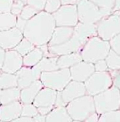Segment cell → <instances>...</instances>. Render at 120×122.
Returning <instances> with one entry per match:
<instances>
[{"label": "cell", "mask_w": 120, "mask_h": 122, "mask_svg": "<svg viewBox=\"0 0 120 122\" xmlns=\"http://www.w3.org/2000/svg\"><path fill=\"white\" fill-rule=\"evenodd\" d=\"M56 27L53 14L41 11L27 21L23 35L35 46L40 47L48 45Z\"/></svg>", "instance_id": "6da1fadb"}, {"label": "cell", "mask_w": 120, "mask_h": 122, "mask_svg": "<svg viewBox=\"0 0 120 122\" xmlns=\"http://www.w3.org/2000/svg\"><path fill=\"white\" fill-rule=\"evenodd\" d=\"M110 50L109 41L96 36L91 38L84 44L80 53L83 61L94 64L97 61L105 60Z\"/></svg>", "instance_id": "7a4b0ae2"}, {"label": "cell", "mask_w": 120, "mask_h": 122, "mask_svg": "<svg viewBox=\"0 0 120 122\" xmlns=\"http://www.w3.org/2000/svg\"><path fill=\"white\" fill-rule=\"evenodd\" d=\"M65 107L73 121L84 122L89 117L96 112L94 97L88 94L74 100Z\"/></svg>", "instance_id": "3957f363"}, {"label": "cell", "mask_w": 120, "mask_h": 122, "mask_svg": "<svg viewBox=\"0 0 120 122\" xmlns=\"http://www.w3.org/2000/svg\"><path fill=\"white\" fill-rule=\"evenodd\" d=\"M94 99L96 112L99 115L120 110V90L114 86L107 91L94 96Z\"/></svg>", "instance_id": "277c9868"}, {"label": "cell", "mask_w": 120, "mask_h": 122, "mask_svg": "<svg viewBox=\"0 0 120 122\" xmlns=\"http://www.w3.org/2000/svg\"><path fill=\"white\" fill-rule=\"evenodd\" d=\"M77 6L79 21L84 23L96 24L112 13L100 9L91 0H79Z\"/></svg>", "instance_id": "5b68a950"}, {"label": "cell", "mask_w": 120, "mask_h": 122, "mask_svg": "<svg viewBox=\"0 0 120 122\" xmlns=\"http://www.w3.org/2000/svg\"><path fill=\"white\" fill-rule=\"evenodd\" d=\"M40 81L44 87L61 92L72 81L70 69H58L55 71L42 72Z\"/></svg>", "instance_id": "8992f818"}, {"label": "cell", "mask_w": 120, "mask_h": 122, "mask_svg": "<svg viewBox=\"0 0 120 122\" xmlns=\"http://www.w3.org/2000/svg\"><path fill=\"white\" fill-rule=\"evenodd\" d=\"M98 36L102 39L110 41L120 33V11H113L103 18L97 25Z\"/></svg>", "instance_id": "52a82bcc"}, {"label": "cell", "mask_w": 120, "mask_h": 122, "mask_svg": "<svg viewBox=\"0 0 120 122\" xmlns=\"http://www.w3.org/2000/svg\"><path fill=\"white\" fill-rule=\"evenodd\" d=\"M88 95L93 97L113 86V80L109 72H95L84 83Z\"/></svg>", "instance_id": "ba28073f"}, {"label": "cell", "mask_w": 120, "mask_h": 122, "mask_svg": "<svg viewBox=\"0 0 120 122\" xmlns=\"http://www.w3.org/2000/svg\"><path fill=\"white\" fill-rule=\"evenodd\" d=\"M56 27H74L78 24L79 18L77 5H64L53 14Z\"/></svg>", "instance_id": "9c48e42d"}, {"label": "cell", "mask_w": 120, "mask_h": 122, "mask_svg": "<svg viewBox=\"0 0 120 122\" xmlns=\"http://www.w3.org/2000/svg\"><path fill=\"white\" fill-rule=\"evenodd\" d=\"M83 44L77 38L73 35L68 41L53 46H48V51L53 56H60L63 55L72 54L74 53H80L83 49Z\"/></svg>", "instance_id": "30bf717a"}, {"label": "cell", "mask_w": 120, "mask_h": 122, "mask_svg": "<svg viewBox=\"0 0 120 122\" xmlns=\"http://www.w3.org/2000/svg\"><path fill=\"white\" fill-rule=\"evenodd\" d=\"M24 38L23 33L17 27L0 32V46L6 51L13 50Z\"/></svg>", "instance_id": "8fae6325"}, {"label": "cell", "mask_w": 120, "mask_h": 122, "mask_svg": "<svg viewBox=\"0 0 120 122\" xmlns=\"http://www.w3.org/2000/svg\"><path fill=\"white\" fill-rule=\"evenodd\" d=\"M23 57L16 50L6 51L5 61L1 67L2 72L16 74L23 67Z\"/></svg>", "instance_id": "7c38bea8"}, {"label": "cell", "mask_w": 120, "mask_h": 122, "mask_svg": "<svg viewBox=\"0 0 120 122\" xmlns=\"http://www.w3.org/2000/svg\"><path fill=\"white\" fill-rule=\"evenodd\" d=\"M72 81L85 83L96 72L94 64L82 61L70 69Z\"/></svg>", "instance_id": "4fadbf2b"}, {"label": "cell", "mask_w": 120, "mask_h": 122, "mask_svg": "<svg viewBox=\"0 0 120 122\" xmlns=\"http://www.w3.org/2000/svg\"><path fill=\"white\" fill-rule=\"evenodd\" d=\"M60 93L63 100L66 105L74 100L81 98L87 94L84 83L72 80Z\"/></svg>", "instance_id": "5bb4252c"}, {"label": "cell", "mask_w": 120, "mask_h": 122, "mask_svg": "<svg viewBox=\"0 0 120 122\" xmlns=\"http://www.w3.org/2000/svg\"><path fill=\"white\" fill-rule=\"evenodd\" d=\"M41 74L42 72L36 66L33 67L23 66L16 74L18 79V87L21 89H23L31 85L36 81L40 79Z\"/></svg>", "instance_id": "9a60e30c"}, {"label": "cell", "mask_w": 120, "mask_h": 122, "mask_svg": "<svg viewBox=\"0 0 120 122\" xmlns=\"http://www.w3.org/2000/svg\"><path fill=\"white\" fill-rule=\"evenodd\" d=\"M23 103L17 101L7 105H1L0 110V120L11 122L21 117Z\"/></svg>", "instance_id": "2e32d148"}, {"label": "cell", "mask_w": 120, "mask_h": 122, "mask_svg": "<svg viewBox=\"0 0 120 122\" xmlns=\"http://www.w3.org/2000/svg\"><path fill=\"white\" fill-rule=\"evenodd\" d=\"M58 91L51 88L44 87L38 93L33 102L37 108L44 107H55Z\"/></svg>", "instance_id": "e0dca14e"}, {"label": "cell", "mask_w": 120, "mask_h": 122, "mask_svg": "<svg viewBox=\"0 0 120 122\" xmlns=\"http://www.w3.org/2000/svg\"><path fill=\"white\" fill-rule=\"evenodd\" d=\"M97 35L98 32L96 24L79 22L74 27V36L77 37L83 44H85L91 38Z\"/></svg>", "instance_id": "ac0fdd59"}, {"label": "cell", "mask_w": 120, "mask_h": 122, "mask_svg": "<svg viewBox=\"0 0 120 122\" xmlns=\"http://www.w3.org/2000/svg\"><path fill=\"white\" fill-rule=\"evenodd\" d=\"M74 35V27H56L48 46H53L63 44L72 39Z\"/></svg>", "instance_id": "d6986e66"}, {"label": "cell", "mask_w": 120, "mask_h": 122, "mask_svg": "<svg viewBox=\"0 0 120 122\" xmlns=\"http://www.w3.org/2000/svg\"><path fill=\"white\" fill-rule=\"evenodd\" d=\"M44 87L43 84L39 79L29 86L21 89V102L23 104H32L37 96Z\"/></svg>", "instance_id": "ffe728a7"}, {"label": "cell", "mask_w": 120, "mask_h": 122, "mask_svg": "<svg viewBox=\"0 0 120 122\" xmlns=\"http://www.w3.org/2000/svg\"><path fill=\"white\" fill-rule=\"evenodd\" d=\"M65 107H54L47 116L46 122H72Z\"/></svg>", "instance_id": "44dd1931"}, {"label": "cell", "mask_w": 120, "mask_h": 122, "mask_svg": "<svg viewBox=\"0 0 120 122\" xmlns=\"http://www.w3.org/2000/svg\"><path fill=\"white\" fill-rule=\"evenodd\" d=\"M83 61L80 53L63 55L58 58V67L59 69H70L75 65Z\"/></svg>", "instance_id": "7402d4cb"}, {"label": "cell", "mask_w": 120, "mask_h": 122, "mask_svg": "<svg viewBox=\"0 0 120 122\" xmlns=\"http://www.w3.org/2000/svg\"><path fill=\"white\" fill-rule=\"evenodd\" d=\"M21 89L19 87L1 89L0 93V100L1 105H7L21 100Z\"/></svg>", "instance_id": "603a6c76"}, {"label": "cell", "mask_w": 120, "mask_h": 122, "mask_svg": "<svg viewBox=\"0 0 120 122\" xmlns=\"http://www.w3.org/2000/svg\"><path fill=\"white\" fill-rule=\"evenodd\" d=\"M44 57V52L40 47H36L28 54L23 57V65L25 67H35L41 60Z\"/></svg>", "instance_id": "cb8c5ba5"}, {"label": "cell", "mask_w": 120, "mask_h": 122, "mask_svg": "<svg viewBox=\"0 0 120 122\" xmlns=\"http://www.w3.org/2000/svg\"><path fill=\"white\" fill-rule=\"evenodd\" d=\"M58 56H53V57H44L41 61L37 65L36 67L39 70V71L42 72H51L58 70L57 61Z\"/></svg>", "instance_id": "d4e9b609"}, {"label": "cell", "mask_w": 120, "mask_h": 122, "mask_svg": "<svg viewBox=\"0 0 120 122\" xmlns=\"http://www.w3.org/2000/svg\"><path fill=\"white\" fill-rule=\"evenodd\" d=\"M18 18L11 13H4L0 15V30L6 31L16 27Z\"/></svg>", "instance_id": "484cf974"}, {"label": "cell", "mask_w": 120, "mask_h": 122, "mask_svg": "<svg viewBox=\"0 0 120 122\" xmlns=\"http://www.w3.org/2000/svg\"><path fill=\"white\" fill-rule=\"evenodd\" d=\"M16 87H18V83L16 74L1 72L0 76L1 90L16 88Z\"/></svg>", "instance_id": "4316f807"}, {"label": "cell", "mask_w": 120, "mask_h": 122, "mask_svg": "<svg viewBox=\"0 0 120 122\" xmlns=\"http://www.w3.org/2000/svg\"><path fill=\"white\" fill-rule=\"evenodd\" d=\"M110 71H117L120 70V54L117 53L112 49L106 58Z\"/></svg>", "instance_id": "83f0119b"}, {"label": "cell", "mask_w": 120, "mask_h": 122, "mask_svg": "<svg viewBox=\"0 0 120 122\" xmlns=\"http://www.w3.org/2000/svg\"><path fill=\"white\" fill-rule=\"evenodd\" d=\"M35 48H36L35 45H34L30 41H29L27 39L24 37L22 39V41L19 43V44L13 50H16L23 57H24L25 56L28 54Z\"/></svg>", "instance_id": "f1b7e54d"}, {"label": "cell", "mask_w": 120, "mask_h": 122, "mask_svg": "<svg viewBox=\"0 0 120 122\" xmlns=\"http://www.w3.org/2000/svg\"><path fill=\"white\" fill-rule=\"evenodd\" d=\"M98 122H120V110L112 111L100 115Z\"/></svg>", "instance_id": "f546056e"}, {"label": "cell", "mask_w": 120, "mask_h": 122, "mask_svg": "<svg viewBox=\"0 0 120 122\" xmlns=\"http://www.w3.org/2000/svg\"><path fill=\"white\" fill-rule=\"evenodd\" d=\"M39 114L38 108L32 104H23V110L21 117L34 118Z\"/></svg>", "instance_id": "4dcf8cb0"}, {"label": "cell", "mask_w": 120, "mask_h": 122, "mask_svg": "<svg viewBox=\"0 0 120 122\" xmlns=\"http://www.w3.org/2000/svg\"><path fill=\"white\" fill-rule=\"evenodd\" d=\"M98 7L103 10H108L113 12L116 0H91Z\"/></svg>", "instance_id": "1f68e13d"}, {"label": "cell", "mask_w": 120, "mask_h": 122, "mask_svg": "<svg viewBox=\"0 0 120 122\" xmlns=\"http://www.w3.org/2000/svg\"><path fill=\"white\" fill-rule=\"evenodd\" d=\"M60 0H47L44 11L50 14H53L61 7Z\"/></svg>", "instance_id": "d6a6232c"}, {"label": "cell", "mask_w": 120, "mask_h": 122, "mask_svg": "<svg viewBox=\"0 0 120 122\" xmlns=\"http://www.w3.org/2000/svg\"><path fill=\"white\" fill-rule=\"evenodd\" d=\"M38 13L39 12L38 11H37L36 9H34L33 7L30 6V5H26V6H25L22 12L21 13L20 17L25 20L28 21L30 19H32L33 17H35Z\"/></svg>", "instance_id": "836d02e7"}, {"label": "cell", "mask_w": 120, "mask_h": 122, "mask_svg": "<svg viewBox=\"0 0 120 122\" xmlns=\"http://www.w3.org/2000/svg\"><path fill=\"white\" fill-rule=\"evenodd\" d=\"M27 4L35 9L39 12H41L45 9L47 0H27Z\"/></svg>", "instance_id": "e575fe53"}, {"label": "cell", "mask_w": 120, "mask_h": 122, "mask_svg": "<svg viewBox=\"0 0 120 122\" xmlns=\"http://www.w3.org/2000/svg\"><path fill=\"white\" fill-rule=\"evenodd\" d=\"M14 0H0V11L1 13H10L11 11Z\"/></svg>", "instance_id": "d590c367"}, {"label": "cell", "mask_w": 120, "mask_h": 122, "mask_svg": "<svg viewBox=\"0 0 120 122\" xmlns=\"http://www.w3.org/2000/svg\"><path fill=\"white\" fill-rule=\"evenodd\" d=\"M109 43L111 49L117 53L120 54V33L114 38H112L109 41Z\"/></svg>", "instance_id": "8d00e7d4"}, {"label": "cell", "mask_w": 120, "mask_h": 122, "mask_svg": "<svg viewBox=\"0 0 120 122\" xmlns=\"http://www.w3.org/2000/svg\"><path fill=\"white\" fill-rule=\"evenodd\" d=\"M25 7V4L20 1H14L11 9V13L15 15H21L23 8Z\"/></svg>", "instance_id": "74e56055"}, {"label": "cell", "mask_w": 120, "mask_h": 122, "mask_svg": "<svg viewBox=\"0 0 120 122\" xmlns=\"http://www.w3.org/2000/svg\"><path fill=\"white\" fill-rule=\"evenodd\" d=\"M94 67L96 72H108L109 70L106 60L97 61L96 63H94Z\"/></svg>", "instance_id": "f35d334b"}, {"label": "cell", "mask_w": 120, "mask_h": 122, "mask_svg": "<svg viewBox=\"0 0 120 122\" xmlns=\"http://www.w3.org/2000/svg\"><path fill=\"white\" fill-rule=\"evenodd\" d=\"M110 74L113 80V86L120 90V70L117 71H112Z\"/></svg>", "instance_id": "ab89813d"}, {"label": "cell", "mask_w": 120, "mask_h": 122, "mask_svg": "<svg viewBox=\"0 0 120 122\" xmlns=\"http://www.w3.org/2000/svg\"><path fill=\"white\" fill-rule=\"evenodd\" d=\"M27 23V20H25L24 19H23L22 18H21L20 16H18V20H17V24H16V27H17L18 30H20L23 33Z\"/></svg>", "instance_id": "60d3db41"}, {"label": "cell", "mask_w": 120, "mask_h": 122, "mask_svg": "<svg viewBox=\"0 0 120 122\" xmlns=\"http://www.w3.org/2000/svg\"><path fill=\"white\" fill-rule=\"evenodd\" d=\"M54 107H39L38 111L39 114L44 115V116H47L48 114L53 110Z\"/></svg>", "instance_id": "b9f144b4"}, {"label": "cell", "mask_w": 120, "mask_h": 122, "mask_svg": "<svg viewBox=\"0 0 120 122\" xmlns=\"http://www.w3.org/2000/svg\"><path fill=\"white\" fill-rule=\"evenodd\" d=\"M99 118H100V115L97 112H95L93 114H91L90 117H89L84 122H98Z\"/></svg>", "instance_id": "7bdbcfd3"}, {"label": "cell", "mask_w": 120, "mask_h": 122, "mask_svg": "<svg viewBox=\"0 0 120 122\" xmlns=\"http://www.w3.org/2000/svg\"><path fill=\"white\" fill-rule=\"evenodd\" d=\"M11 122H35L33 118L25 117H21Z\"/></svg>", "instance_id": "ee69618b"}, {"label": "cell", "mask_w": 120, "mask_h": 122, "mask_svg": "<svg viewBox=\"0 0 120 122\" xmlns=\"http://www.w3.org/2000/svg\"><path fill=\"white\" fill-rule=\"evenodd\" d=\"M62 6L64 5H77L79 0H60Z\"/></svg>", "instance_id": "f6af8a7d"}, {"label": "cell", "mask_w": 120, "mask_h": 122, "mask_svg": "<svg viewBox=\"0 0 120 122\" xmlns=\"http://www.w3.org/2000/svg\"><path fill=\"white\" fill-rule=\"evenodd\" d=\"M6 51L4 50V49L1 48L0 49V65L1 67L2 66V65L4 64V62L5 61V58H6Z\"/></svg>", "instance_id": "bcb514c9"}, {"label": "cell", "mask_w": 120, "mask_h": 122, "mask_svg": "<svg viewBox=\"0 0 120 122\" xmlns=\"http://www.w3.org/2000/svg\"><path fill=\"white\" fill-rule=\"evenodd\" d=\"M33 119H34L35 122H46L47 116H44V115L39 114L37 115L36 117H35Z\"/></svg>", "instance_id": "7dc6e473"}, {"label": "cell", "mask_w": 120, "mask_h": 122, "mask_svg": "<svg viewBox=\"0 0 120 122\" xmlns=\"http://www.w3.org/2000/svg\"><path fill=\"white\" fill-rule=\"evenodd\" d=\"M120 11V0H116V4L113 11Z\"/></svg>", "instance_id": "c3c4849f"}, {"label": "cell", "mask_w": 120, "mask_h": 122, "mask_svg": "<svg viewBox=\"0 0 120 122\" xmlns=\"http://www.w3.org/2000/svg\"><path fill=\"white\" fill-rule=\"evenodd\" d=\"M14 1H20L23 2L24 4H27V0H14Z\"/></svg>", "instance_id": "681fc988"}, {"label": "cell", "mask_w": 120, "mask_h": 122, "mask_svg": "<svg viewBox=\"0 0 120 122\" xmlns=\"http://www.w3.org/2000/svg\"><path fill=\"white\" fill-rule=\"evenodd\" d=\"M72 122H80V121H72Z\"/></svg>", "instance_id": "f907efd6"}, {"label": "cell", "mask_w": 120, "mask_h": 122, "mask_svg": "<svg viewBox=\"0 0 120 122\" xmlns=\"http://www.w3.org/2000/svg\"><path fill=\"white\" fill-rule=\"evenodd\" d=\"M0 122H4V121H1Z\"/></svg>", "instance_id": "816d5d0a"}, {"label": "cell", "mask_w": 120, "mask_h": 122, "mask_svg": "<svg viewBox=\"0 0 120 122\" xmlns=\"http://www.w3.org/2000/svg\"></svg>", "instance_id": "f5cc1de1"}]
</instances>
